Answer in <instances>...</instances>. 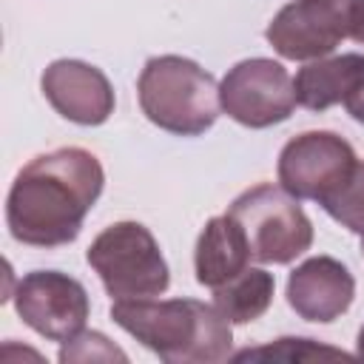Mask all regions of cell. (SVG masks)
<instances>
[{
    "instance_id": "1",
    "label": "cell",
    "mask_w": 364,
    "mask_h": 364,
    "mask_svg": "<svg viewBox=\"0 0 364 364\" xmlns=\"http://www.w3.org/2000/svg\"><path fill=\"white\" fill-rule=\"evenodd\" d=\"M105 185L100 159L85 148H57L23 165L6 196L9 233L31 247H60L80 236Z\"/></svg>"
},
{
    "instance_id": "2",
    "label": "cell",
    "mask_w": 364,
    "mask_h": 364,
    "mask_svg": "<svg viewBox=\"0 0 364 364\" xmlns=\"http://www.w3.org/2000/svg\"><path fill=\"white\" fill-rule=\"evenodd\" d=\"M111 318L168 364H213L230 355V321L196 299H117Z\"/></svg>"
},
{
    "instance_id": "3",
    "label": "cell",
    "mask_w": 364,
    "mask_h": 364,
    "mask_svg": "<svg viewBox=\"0 0 364 364\" xmlns=\"http://www.w3.org/2000/svg\"><path fill=\"white\" fill-rule=\"evenodd\" d=\"M136 97L142 114L176 136L205 134L222 108L213 74L179 54L151 57L139 71Z\"/></svg>"
},
{
    "instance_id": "4",
    "label": "cell",
    "mask_w": 364,
    "mask_h": 364,
    "mask_svg": "<svg viewBox=\"0 0 364 364\" xmlns=\"http://www.w3.org/2000/svg\"><path fill=\"white\" fill-rule=\"evenodd\" d=\"M228 213L245 230L250 256L262 264H290L313 245V222L282 185H253L242 191Z\"/></svg>"
},
{
    "instance_id": "5",
    "label": "cell",
    "mask_w": 364,
    "mask_h": 364,
    "mask_svg": "<svg viewBox=\"0 0 364 364\" xmlns=\"http://www.w3.org/2000/svg\"><path fill=\"white\" fill-rule=\"evenodd\" d=\"M85 259L114 299H148L171 284L168 262L154 233L139 222L108 225L88 245Z\"/></svg>"
},
{
    "instance_id": "6",
    "label": "cell",
    "mask_w": 364,
    "mask_h": 364,
    "mask_svg": "<svg viewBox=\"0 0 364 364\" xmlns=\"http://www.w3.org/2000/svg\"><path fill=\"white\" fill-rule=\"evenodd\" d=\"M264 37L284 60L327 57L341 40L364 46V0H290Z\"/></svg>"
},
{
    "instance_id": "7",
    "label": "cell",
    "mask_w": 364,
    "mask_h": 364,
    "mask_svg": "<svg viewBox=\"0 0 364 364\" xmlns=\"http://www.w3.org/2000/svg\"><path fill=\"white\" fill-rule=\"evenodd\" d=\"M222 111L245 128H270L296 108V88L287 68L267 57L236 63L219 82Z\"/></svg>"
},
{
    "instance_id": "8",
    "label": "cell",
    "mask_w": 364,
    "mask_h": 364,
    "mask_svg": "<svg viewBox=\"0 0 364 364\" xmlns=\"http://www.w3.org/2000/svg\"><path fill=\"white\" fill-rule=\"evenodd\" d=\"M353 145L333 131H304L279 154V185L296 199L321 202L355 168Z\"/></svg>"
},
{
    "instance_id": "9",
    "label": "cell",
    "mask_w": 364,
    "mask_h": 364,
    "mask_svg": "<svg viewBox=\"0 0 364 364\" xmlns=\"http://www.w3.org/2000/svg\"><path fill=\"white\" fill-rule=\"evenodd\" d=\"M14 310L48 341H68L85 327L91 301L85 287L60 270H31L17 282Z\"/></svg>"
},
{
    "instance_id": "10",
    "label": "cell",
    "mask_w": 364,
    "mask_h": 364,
    "mask_svg": "<svg viewBox=\"0 0 364 364\" xmlns=\"http://www.w3.org/2000/svg\"><path fill=\"white\" fill-rule=\"evenodd\" d=\"M40 88L48 105L77 125H102L117 105L108 77L82 60H54L43 71Z\"/></svg>"
},
{
    "instance_id": "11",
    "label": "cell",
    "mask_w": 364,
    "mask_h": 364,
    "mask_svg": "<svg viewBox=\"0 0 364 364\" xmlns=\"http://www.w3.org/2000/svg\"><path fill=\"white\" fill-rule=\"evenodd\" d=\"M355 299L353 273L333 256H310L287 276V304L304 321L330 324Z\"/></svg>"
},
{
    "instance_id": "12",
    "label": "cell",
    "mask_w": 364,
    "mask_h": 364,
    "mask_svg": "<svg viewBox=\"0 0 364 364\" xmlns=\"http://www.w3.org/2000/svg\"><path fill=\"white\" fill-rule=\"evenodd\" d=\"M250 245L245 239V230L230 213L213 216L205 222L196 250H193V270L196 282L205 287H219L236 273H242L250 264Z\"/></svg>"
},
{
    "instance_id": "13",
    "label": "cell",
    "mask_w": 364,
    "mask_h": 364,
    "mask_svg": "<svg viewBox=\"0 0 364 364\" xmlns=\"http://www.w3.org/2000/svg\"><path fill=\"white\" fill-rule=\"evenodd\" d=\"M364 80V54L347 51L336 57H316L304 63L293 80L296 102L307 111H327L330 105L347 102V97Z\"/></svg>"
},
{
    "instance_id": "14",
    "label": "cell",
    "mask_w": 364,
    "mask_h": 364,
    "mask_svg": "<svg viewBox=\"0 0 364 364\" xmlns=\"http://www.w3.org/2000/svg\"><path fill=\"white\" fill-rule=\"evenodd\" d=\"M276 279L264 267H245L225 284L213 287V307L230 321V324H247L267 313L273 304Z\"/></svg>"
},
{
    "instance_id": "15",
    "label": "cell",
    "mask_w": 364,
    "mask_h": 364,
    "mask_svg": "<svg viewBox=\"0 0 364 364\" xmlns=\"http://www.w3.org/2000/svg\"><path fill=\"white\" fill-rule=\"evenodd\" d=\"M318 205L341 228L364 236V162H355L353 173L333 193H327Z\"/></svg>"
},
{
    "instance_id": "16",
    "label": "cell",
    "mask_w": 364,
    "mask_h": 364,
    "mask_svg": "<svg viewBox=\"0 0 364 364\" xmlns=\"http://www.w3.org/2000/svg\"><path fill=\"white\" fill-rule=\"evenodd\" d=\"M236 361L247 358H276V361H316V358H350L344 350L316 344L313 338H279L273 344L256 347V350H242L233 355Z\"/></svg>"
},
{
    "instance_id": "17",
    "label": "cell",
    "mask_w": 364,
    "mask_h": 364,
    "mask_svg": "<svg viewBox=\"0 0 364 364\" xmlns=\"http://www.w3.org/2000/svg\"><path fill=\"white\" fill-rule=\"evenodd\" d=\"M114 358L128 361V355L97 330H80L77 336H71L60 347V361L63 364H71V361H114Z\"/></svg>"
},
{
    "instance_id": "18",
    "label": "cell",
    "mask_w": 364,
    "mask_h": 364,
    "mask_svg": "<svg viewBox=\"0 0 364 364\" xmlns=\"http://www.w3.org/2000/svg\"><path fill=\"white\" fill-rule=\"evenodd\" d=\"M344 105H347V114H350L355 122H361V125H364V80H361V85L347 97V102H344Z\"/></svg>"
},
{
    "instance_id": "19",
    "label": "cell",
    "mask_w": 364,
    "mask_h": 364,
    "mask_svg": "<svg viewBox=\"0 0 364 364\" xmlns=\"http://www.w3.org/2000/svg\"><path fill=\"white\" fill-rule=\"evenodd\" d=\"M355 355H358V358H364V324H361V330H358V341H355Z\"/></svg>"
},
{
    "instance_id": "20",
    "label": "cell",
    "mask_w": 364,
    "mask_h": 364,
    "mask_svg": "<svg viewBox=\"0 0 364 364\" xmlns=\"http://www.w3.org/2000/svg\"><path fill=\"white\" fill-rule=\"evenodd\" d=\"M361 253H364V236H361Z\"/></svg>"
}]
</instances>
